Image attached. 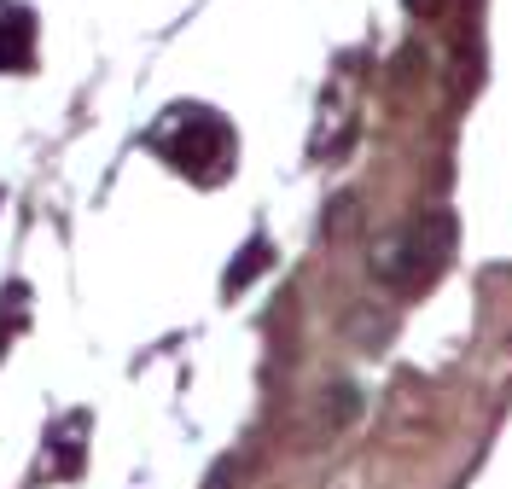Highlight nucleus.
Returning <instances> with one entry per match:
<instances>
[{
  "label": "nucleus",
  "instance_id": "1",
  "mask_svg": "<svg viewBox=\"0 0 512 489\" xmlns=\"http://www.w3.org/2000/svg\"><path fill=\"white\" fill-rule=\"evenodd\" d=\"M454 239H460L454 210H425L419 222H402L390 239H379L367 268H373V280L390 286V292H419V286L448 262Z\"/></svg>",
  "mask_w": 512,
  "mask_h": 489
},
{
  "label": "nucleus",
  "instance_id": "3",
  "mask_svg": "<svg viewBox=\"0 0 512 489\" xmlns=\"http://www.w3.org/2000/svg\"><path fill=\"white\" fill-rule=\"evenodd\" d=\"M30 59V18H6L0 24V70H18Z\"/></svg>",
  "mask_w": 512,
  "mask_h": 489
},
{
  "label": "nucleus",
  "instance_id": "4",
  "mask_svg": "<svg viewBox=\"0 0 512 489\" xmlns=\"http://www.w3.org/2000/svg\"><path fill=\"white\" fill-rule=\"evenodd\" d=\"M262 262H268V245H262V239H256V245H245V257H239V268H233V274H227V286H233V292H239V286H245V280H251L256 268H262Z\"/></svg>",
  "mask_w": 512,
  "mask_h": 489
},
{
  "label": "nucleus",
  "instance_id": "5",
  "mask_svg": "<svg viewBox=\"0 0 512 489\" xmlns=\"http://www.w3.org/2000/svg\"><path fill=\"white\" fill-rule=\"evenodd\" d=\"M355 408H361V396H355V385H338V391H332V420L344 425L355 414Z\"/></svg>",
  "mask_w": 512,
  "mask_h": 489
},
{
  "label": "nucleus",
  "instance_id": "2",
  "mask_svg": "<svg viewBox=\"0 0 512 489\" xmlns=\"http://www.w3.org/2000/svg\"><path fill=\"white\" fill-rule=\"evenodd\" d=\"M152 140L169 152V163H181V169H192V175H210L204 163L227 158V129L210 117V111H169V123H163Z\"/></svg>",
  "mask_w": 512,
  "mask_h": 489
},
{
  "label": "nucleus",
  "instance_id": "6",
  "mask_svg": "<svg viewBox=\"0 0 512 489\" xmlns=\"http://www.w3.org/2000/svg\"><path fill=\"white\" fill-rule=\"evenodd\" d=\"M437 6H443V0H408V12H414V18H431Z\"/></svg>",
  "mask_w": 512,
  "mask_h": 489
}]
</instances>
